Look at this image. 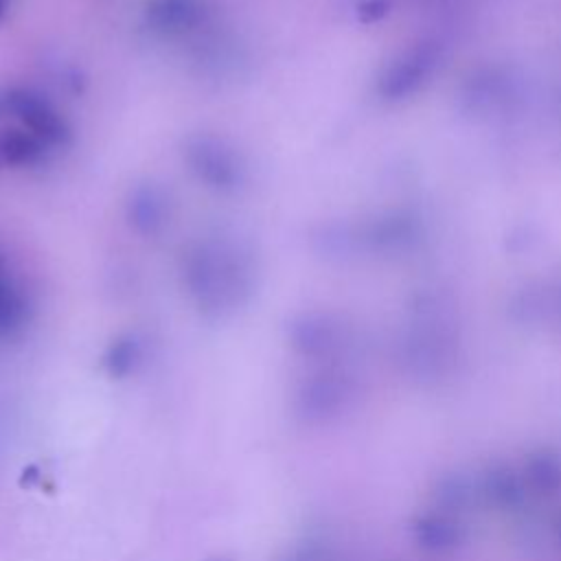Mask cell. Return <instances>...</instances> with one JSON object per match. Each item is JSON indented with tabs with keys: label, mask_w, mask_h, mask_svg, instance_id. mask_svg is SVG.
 Wrapping results in <instances>:
<instances>
[{
	"label": "cell",
	"mask_w": 561,
	"mask_h": 561,
	"mask_svg": "<svg viewBox=\"0 0 561 561\" xmlns=\"http://www.w3.org/2000/svg\"><path fill=\"white\" fill-rule=\"evenodd\" d=\"M202 18L199 0H151L147 20L164 31H182Z\"/></svg>",
	"instance_id": "3957f363"
},
{
	"label": "cell",
	"mask_w": 561,
	"mask_h": 561,
	"mask_svg": "<svg viewBox=\"0 0 561 561\" xmlns=\"http://www.w3.org/2000/svg\"><path fill=\"white\" fill-rule=\"evenodd\" d=\"M136 224H145V228L149 230L153 224L160 221V204L153 197H142L136 199Z\"/></svg>",
	"instance_id": "52a82bcc"
},
{
	"label": "cell",
	"mask_w": 561,
	"mask_h": 561,
	"mask_svg": "<svg viewBox=\"0 0 561 561\" xmlns=\"http://www.w3.org/2000/svg\"><path fill=\"white\" fill-rule=\"evenodd\" d=\"M4 13H7V0H0V20L4 18Z\"/></svg>",
	"instance_id": "ba28073f"
},
{
	"label": "cell",
	"mask_w": 561,
	"mask_h": 561,
	"mask_svg": "<svg viewBox=\"0 0 561 561\" xmlns=\"http://www.w3.org/2000/svg\"><path fill=\"white\" fill-rule=\"evenodd\" d=\"M13 110L24 121L26 129L46 145H59L68 138V127L64 118L44 101L31 94H20L13 99Z\"/></svg>",
	"instance_id": "7a4b0ae2"
},
{
	"label": "cell",
	"mask_w": 561,
	"mask_h": 561,
	"mask_svg": "<svg viewBox=\"0 0 561 561\" xmlns=\"http://www.w3.org/2000/svg\"><path fill=\"white\" fill-rule=\"evenodd\" d=\"M46 142L28 129H11L0 134V167H26L42 158Z\"/></svg>",
	"instance_id": "277c9868"
},
{
	"label": "cell",
	"mask_w": 561,
	"mask_h": 561,
	"mask_svg": "<svg viewBox=\"0 0 561 561\" xmlns=\"http://www.w3.org/2000/svg\"><path fill=\"white\" fill-rule=\"evenodd\" d=\"M191 164L197 175L217 188H230L239 182L241 167L230 153V149L221 147L219 142L199 140L191 147Z\"/></svg>",
	"instance_id": "6da1fadb"
},
{
	"label": "cell",
	"mask_w": 561,
	"mask_h": 561,
	"mask_svg": "<svg viewBox=\"0 0 561 561\" xmlns=\"http://www.w3.org/2000/svg\"><path fill=\"white\" fill-rule=\"evenodd\" d=\"M24 318V300L20 291L13 287L4 272V261L0 254V331H9L18 327Z\"/></svg>",
	"instance_id": "5b68a950"
},
{
	"label": "cell",
	"mask_w": 561,
	"mask_h": 561,
	"mask_svg": "<svg viewBox=\"0 0 561 561\" xmlns=\"http://www.w3.org/2000/svg\"><path fill=\"white\" fill-rule=\"evenodd\" d=\"M136 342L134 340H118L110 351H107V357H105V366L110 368L112 375H125L134 362H136Z\"/></svg>",
	"instance_id": "8992f818"
}]
</instances>
